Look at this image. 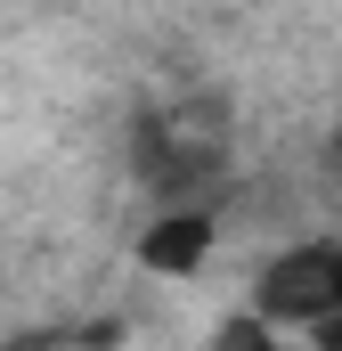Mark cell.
<instances>
[{"mask_svg": "<svg viewBox=\"0 0 342 351\" xmlns=\"http://www.w3.org/2000/svg\"><path fill=\"white\" fill-rule=\"evenodd\" d=\"M261 311H269L277 327H310V319L342 311V254H334V245L277 254V262L261 269Z\"/></svg>", "mask_w": 342, "mask_h": 351, "instance_id": "cell-1", "label": "cell"}, {"mask_svg": "<svg viewBox=\"0 0 342 351\" xmlns=\"http://www.w3.org/2000/svg\"><path fill=\"white\" fill-rule=\"evenodd\" d=\"M204 254H212V221H204L196 204L163 213V221L139 237V262H147V269H171V278H179V269H196Z\"/></svg>", "mask_w": 342, "mask_h": 351, "instance_id": "cell-2", "label": "cell"}, {"mask_svg": "<svg viewBox=\"0 0 342 351\" xmlns=\"http://www.w3.org/2000/svg\"><path fill=\"white\" fill-rule=\"evenodd\" d=\"M220 343H269V327H261V319H228V327H220Z\"/></svg>", "mask_w": 342, "mask_h": 351, "instance_id": "cell-3", "label": "cell"}, {"mask_svg": "<svg viewBox=\"0 0 342 351\" xmlns=\"http://www.w3.org/2000/svg\"><path fill=\"white\" fill-rule=\"evenodd\" d=\"M302 335H318V343H334V351H342V311H326V319H310Z\"/></svg>", "mask_w": 342, "mask_h": 351, "instance_id": "cell-4", "label": "cell"}, {"mask_svg": "<svg viewBox=\"0 0 342 351\" xmlns=\"http://www.w3.org/2000/svg\"><path fill=\"white\" fill-rule=\"evenodd\" d=\"M334 156H342V139H334Z\"/></svg>", "mask_w": 342, "mask_h": 351, "instance_id": "cell-5", "label": "cell"}]
</instances>
